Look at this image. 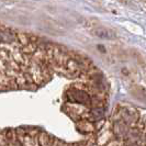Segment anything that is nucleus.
Listing matches in <instances>:
<instances>
[{"mask_svg": "<svg viewBox=\"0 0 146 146\" xmlns=\"http://www.w3.org/2000/svg\"><path fill=\"white\" fill-rule=\"evenodd\" d=\"M85 85L87 86L88 90L92 97L107 100L108 92H109V84L101 70L91 66L86 72Z\"/></svg>", "mask_w": 146, "mask_h": 146, "instance_id": "obj_1", "label": "nucleus"}, {"mask_svg": "<svg viewBox=\"0 0 146 146\" xmlns=\"http://www.w3.org/2000/svg\"><path fill=\"white\" fill-rule=\"evenodd\" d=\"M66 97L69 103L79 104L86 108H90L92 103V96L89 92L87 86L82 82L72 85L66 91Z\"/></svg>", "mask_w": 146, "mask_h": 146, "instance_id": "obj_2", "label": "nucleus"}, {"mask_svg": "<svg viewBox=\"0 0 146 146\" xmlns=\"http://www.w3.org/2000/svg\"><path fill=\"white\" fill-rule=\"evenodd\" d=\"M139 112L135 108L127 104H119L115 110L113 111V114L111 120H120L130 127L134 126L139 123Z\"/></svg>", "mask_w": 146, "mask_h": 146, "instance_id": "obj_3", "label": "nucleus"}, {"mask_svg": "<svg viewBox=\"0 0 146 146\" xmlns=\"http://www.w3.org/2000/svg\"><path fill=\"white\" fill-rule=\"evenodd\" d=\"M92 35L98 38H102V40H114L117 37V32L113 29L107 28L104 25H97L95 28L91 29Z\"/></svg>", "mask_w": 146, "mask_h": 146, "instance_id": "obj_4", "label": "nucleus"}, {"mask_svg": "<svg viewBox=\"0 0 146 146\" xmlns=\"http://www.w3.org/2000/svg\"><path fill=\"white\" fill-rule=\"evenodd\" d=\"M104 117V107H91L88 109L86 120L90 122H99L102 121Z\"/></svg>", "mask_w": 146, "mask_h": 146, "instance_id": "obj_5", "label": "nucleus"}, {"mask_svg": "<svg viewBox=\"0 0 146 146\" xmlns=\"http://www.w3.org/2000/svg\"><path fill=\"white\" fill-rule=\"evenodd\" d=\"M77 125H78V129L85 134H92V133L97 132L96 123L90 122L88 120H80V121H78Z\"/></svg>", "mask_w": 146, "mask_h": 146, "instance_id": "obj_6", "label": "nucleus"}, {"mask_svg": "<svg viewBox=\"0 0 146 146\" xmlns=\"http://www.w3.org/2000/svg\"><path fill=\"white\" fill-rule=\"evenodd\" d=\"M141 145L142 146H146V130L144 131V134L142 136V139H141Z\"/></svg>", "mask_w": 146, "mask_h": 146, "instance_id": "obj_7", "label": "nucleus"}, {"mask_svg": "<svg viewBox=\"0 0 146 146\" xmlns=\"http://www.w3.org/2000/svg\"><path fill=\"white\" fill-rule=\"evenodd\" d=\"M123 146H142L141 144H134V145H123Z\"/></svg>", "mask_w": 146, "mask_h": 146, "instance_id": "obj_8", "label": "nucleus"}, {"mask_svg": "<svg viewBox=\"0 0 146 146\" xmlns=\"http://www.w3.org/2000/svg\"><path fill=\"white\" fill-rule=\"evenodd\" d=\"M142 1H143V2H144V3H146V0H142Z\"/></svg>", "mask_w": 146, "mask_h": 146, "instance_id": "obj_9", "label": "nucleus"}]
</instances>
